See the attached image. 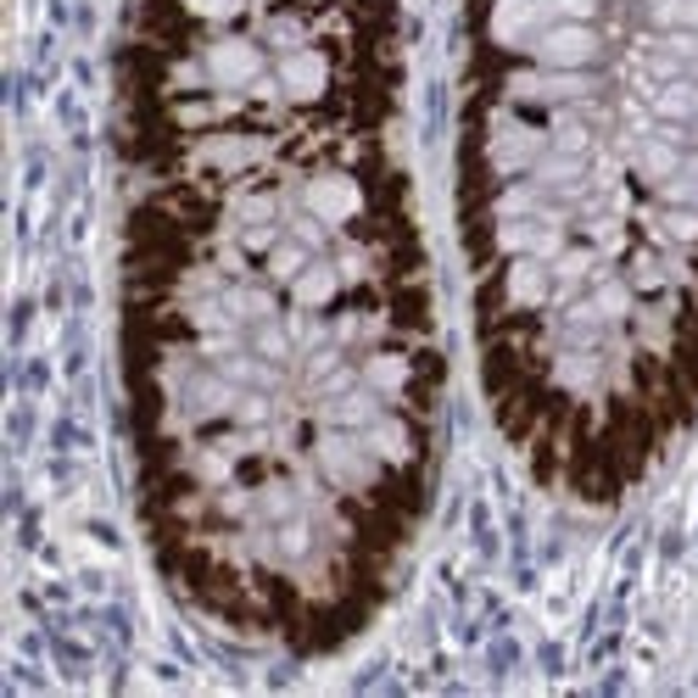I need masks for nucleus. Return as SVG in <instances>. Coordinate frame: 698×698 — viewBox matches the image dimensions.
<instances>
[{"instance_id":"obj_1","label":"nucleus","mask_w":698,"mask_h":698,"mask_svg":"<svg viewBox=\"0 0 698 698\" xmlns=\"http://www.w3.org/2000/svg\"><path fill=\"white\" fill-rule=\"evenodd\" d=\"M598 51V40H592V29H553V35H542L537 40V57L542 62H559V68H576V62H587Z\"/></svg>"},{"instance_id":"obj_2","label":"nucleus","mask_w":698,"mask_h":698,"mask_svg":"<svg viewBox=\"0 0 698 698\" xmlns=\"http://www.w3.org/2000/svg\"><path fill=\"white\" fill-rule=\"evenodd\" d=\"M252 73H257V51H252V46L229 40V46L213 51V79H224V85H246Z\"/></svg>"},{"instance_id":"obj_3","label":"nucleus","mask_w":698,"mask_h":698,"mask_svg":"<svg viewBox=\"0 0 698 698\" xmlns=\"http://www.w3.org/2000/svg\"><path fill=\"white\" fill-rule=\"evenodd\" d=\"M279 73H285V90H291L296 101H307V96L324 85V62H318V57H291Z\"/></svg>"},{"instance_id":"obj_4","label":"nucleus","mask_w":698,"mask_h":698,"mask_svg":"<svg viewBox=\"0 0 698 698\" xmlns=\"http://www.w3.org/2000/svg\"><path fill=\"white\" fill-rule=\"evenodd\" d=\"M313 207H318L324 218H346V213L358 207V190L341 185V179H324V185H313Z\"/></svg>"},{"instance_id":"obj_5","label":"nucleus","mask_w":698,"mask_h":698,"mask_svg":"<svg viewBox=\"0 0 698 698\" xmlns=\"http://www.w3.org/2000/svg\"><path fill=\"white\" fill-rule=\"evenodd\" d=\"M520 96H581V79H514Z\"/></svg>"},{"instance_id":"obj_6","label":"nucleus","mask_w":698,"mask_h":698,"mask_svg":"<svg viewBox=\"0 0 698 698\" xmlns=\"http://www.w3.org/2000/svg\"><path fill=\"white\" fill-rule=\"evenodd\" d=\"M653 18H659V23L698 29V0H653Z\"/></svg>"},{"instance_id":"obj_7","label":"nucleus","mask_w":698,"mask_h":698,"mask_svg":"<svg viewBox=\"0 0 698 698\" xmlns=\"http://www.w3.org/2000/svg\"><path fill=\"white\" fill-rule=\"evenodd\" d=\"M330 291H335L330 268H313V274H302V285H296V296H302V302H324Z\"/></svg>"},{"instance_id":"obj_8","label":"nucleus","mask_w":698,"mask_h":698,"mask_svg":"<svg viewBox=\"0 0 698 698\" xmlns=\"http://www.w3.org/2000/svg\"><path fill=\"white\" fill-rule=\"evenodd\" d=\"M537 296H542V274L531 263H520L514 268V302H537Z\"/></svg>"},{"instance_id":"obj_9","label":"nucleus","mask_w":698,"mask_h":698,"mask_svg":"<svg viewBox=\"0 0 698 698\" xmlns=\"http://www.w3.org/2000/svg\"><path fill=\"white\" fill-rule=\"evenodd\" d=\"M659 112H670V118L698 112V90H665V96H659Z\"/></svg>"},{"instance_id":"obj_10","label":"nucleus","mask_w":698,"mask_h":698,"mask_svg":"<svg viewBox=\"0 0 698 698\" xmlns=\"http://www.w3.org/2000/svg\"><path fill=\"white\" fill-rule=\"evenodd\" d=\"M676 51H681V57H687V62L698 68V40H676Z\"/></svg>"}]
</instances>
